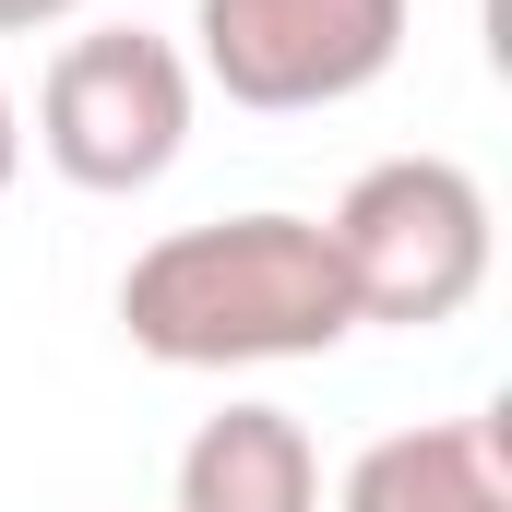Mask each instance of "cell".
Instances as JSON below:
<instances>
[{
    "label": "cell",
    "mask_w": 512,
    "mask_h": 512,
    "mask_svg": "<svg viewBox=\"0 0 512 512\" xmlns=\"http://www.w3.org/2000/svg\"><path fill=\"white\" fill-rule=\"evenodd\" d=\"M24 179V108H12V84H0V191Z\"/></svg>",
    "instance_id": "8"
},
{
    "label": "cell",
    "mask_w": 512,
    "mask_h": 512,
    "mask_svg": "<svg viewBox=\"0 0 512 512\" xmlns=\"http://www.w3.org/2000/svg\"><path fill=\"white\" fill-rule=\"evenodd\" d=\"M334 512H512V441H501V417L382 429V441L334 477Z\"/></svg>",
    "instance_id": "5"
},
{
    "label": "cell",
    "mask_w": 512,
    "mask_h": 512,
    "mask_svg": "<svg viewBox=\"0 0 512 512\" xmlns=\"http://www.w3.org/2000/svg\"><path fill=\"white\" fill-rule=\"evenodd\" d=\"M84 0H0V36H48V24H72Z\"/></svg>",
    "instance_id": "7"
},
{
    "label": "cell",
    "mask_w": 512,
    "mask_h": 512,
    "mask_svg": "<svg viewBox=\"0 0 512 512\" xmlns=\"http://www.w3.org/2000/svg\"><path fill=\"white\" fill-rule=\"evenodd\" d=\"M120 334L155 370H274V358H334L358 334V298L334 274L322 215H203L131 251Z\"/></svg>",
    "instance_id": "1"
},
{
    "label": "cell",
    "mask_w": 512,
    "mask_h": 512,
    "mask_svg": "<svg viewBox=\"0 0 512 512\" xmlns=\"http://www.w3.org/2000/svg\"><path fill=\"white\" fill-rule=\"evenodd\" d=\"M405 60V0H191V84L251 120L346 108Z\"/></svg>",
    "instance_id": "4"
},
{
    "label": "cell",
    "mask_w": 512,
    "mask_h": 512,
    "mask_svg": "<svg viewBox=\"0 0 512 512\" xmlns=\"http://www.w3.org/2000/svg\"><path fill=\"white\" fill-rule=\"evenodd\" d=\"M322 239H334V274H346L358 322H393V334H429V322L477 310V286L501 262L489 191L453 155H382V167H358L346 203L322 215Z\"/></svg>",
    "instance_id": "2"
},
{
    "label": "cell",
    "mask_w": 512,
    "mask_h": 512,
    "mask_svg": "<svg viewBox=\"0 0 512 512\" xmlns=\"http://www.w3.org/2000/svg\"><path fill=\"white\" fill-rule=\"evenodd\" d=\"M167 512H322V441L286 405H215L179 441Z\"/></svg>",
    "instance_id": "6"
},
{
    "label": "cell",
    "mask_w": 512,
    "mask_h": 512,
    "mask_svg": "<svg viewBox=\"0 0 512 512\" xmlns=\"http://www.w3.org/2000/svg\"><path fill=\"white\" fill-rule=\"evenodd\" d=\"M191 48L179 36H143V24H84L60 36V60L36 72V155L96 191V203H131L179 167L191 143Z\"/></svg>",
    "instance_id": "3"
}]
</instances>
